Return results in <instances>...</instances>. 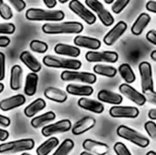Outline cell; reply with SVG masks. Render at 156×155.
<instances>
[{"label":"cell","instance_id":"6da1fadb","mask_svg":"<svg viewBox=\"0 0 156 155\" xmlns=\"http://www.w3.org/2000/svg\"><path fill=\"white\" fill-rule=\"evenodd\" d=\"M84 26L81 23L76 21L61 23H46L42 26V31L49 35L59 34H80L83 31Z\"/></svg>","mask_w":156,"mask_h":155},{"label":"cell","instance_id":"7a4b0ae2","mask_svg":"<svg viewBox=\"0 0 156 155\" xmlns=\"http://www.w3.org/2000/svg\"><path fill=\"white\" fill-rule=\"evenodd\" d=\"M65 17L62 10H45L41 8H29L26 12V18L30 21H61Z\"/></svg>","mask_w":156,"mask_h":155},{"label":"cell","instance_id":"3957f363","mask_svg":"<svg viewBox=\"0 0 156 155\" xmlns=\"http://www.w3.org/2000/svg\"><path fill=\"white\" fill-rule=\"evenodd\" d=\"M43 63L49 68L65 69L68 70H78L81 68V61L75 58H66L58 56L47 55L43 58Z\"/></svg>","mask_w":156,"mask_h":155},{"label":"cell","instance_id":"277c9868","mask_svg":"<svg viewBox=\"0 0 156 155\" xmlns=\"http://www.w3.org/2000/svg\"><path fill=\"white\" fill-rule=\"evenodd\" d=\"M117 134L121 138L127 140L141 148H146L150 144V140L147 137L125 125H120L117 128Z\"/></svg>","mask_w":156,"mask_h":155},{"label":"cell","instance_id":"5b68a950","mask_svg":"<svg viewBox=\"0 0 156 155\" xmlns=\"http://www.w3.org/2000/svg\"><path fill=\"white\" fill-rule=\"evenodd\" d=\"M35 142L32 139H21L0 144V153H15L30 151L34 148Z\"/></svg>","mask_w":156,"mask_h":155},{"label":"cell","instance_id":"8992f818","mask_svg":"<svg viewBox=\"0 0 156 155\" xmlns=\"http://www.w3.org/2000/svg\"><path fill=\"white\" fill-rule=\"evenodd\" d=\"M139 71L141 75V83L143 92L145 94H153L154 92L153 69L152 66L147 61H143L139 64Z\"/></svg>","mask_w":156,"mask_h":155},{"label":"cell","instance_id":"52a82bcc","mask_svg":"<svg viewBox=\"0 0 156 155\" xmlns=\"http://www.w3.org/2000/svg\"><path fill=\"white\" fill-rule=\"evenodd\" d=\"M60 79L63 81H79L86 84H94L97 81L95 74L86 71H76V70H64Z\"/></svg>","mask_w":156,"mask_h":155},{"label":"cell","instance_id":"ba28073f","mask_svg":"<svg viewBox=\"0 0 156 155\" xmlns=\"http://www.w3.org/2000/svg\"><path fill=\"white\" fill-rule=\"evenodd\" d=\"M85 4L90 8V10H92L93 12H95L97 14L99 19L101 20V22L105 26H112V24L114 23V17L112 16L111 12H109L107 9L104 8L103 5L100 1H97V0H86Z\"/></svg>","mask_w":156,"mask_h":155},{"label":"cell","instance_id":"9c48e42d","mask_svg":"<svg viewBox=\"0 0 156 155\" xmlns=\"http://www.w3.org/2000/svg\"><path fill=\"white\" fill-rule=\"evenodd\" d=\"M69 7L74 14L79 16L88 25H92L97 20L96 16L78 0H71L69 3Z\"/></svg>","mask_w":156,"mask_h":155},{"label":"cell","instance_id":"30bf717a","mask_svg":"<svg viewBox=\"0 0 156 155\" xmlns=\"http://www.w3.org/2000/svg\"><path fill=\"white\" fill-rule=\"evenodd\" d=\"M86 59L90 63L107 62L115 63L119 59V55L115 51H88L85 55Z\"/></svg>","mask_w":156,"mask_h":155},{"label":"cell","instance_id":"8fae6325","mask_svg":"<svg viewBox=\"0 0 156 155\" xmlns=\"http://www.w3.org/2000/svg\"><path fill=\"white\" fill-rule=\"evenodd\" d=\"M71 127H72V124L69 120H67V119L60 120L55 123H51V124L44 126V128L41 130V133L43 136L48 137L56 133H62V132H69V130H71Z\"/></svg>","mask_w":156,"mask_h":155},{"label":"cell","instance_id":"7c38bea8","mask_svg":"<svg viewBox=\"0 0 156 155\" xmlns=\"http://www.w3.org/2000/svg\"><path fill=\"white\" fill-rule=\"evenodd\" d=\"M119 90L122 95H124L126 98L131 100L133 102H134L138 106H143L147 101L144 94L139 92L137 90H135L133 87H132L129 84H126V83L121 84L119 87Z\"/></svg>","mask_w":156,"mask_h":155},{"label":"cell","instance_id":"4fadbf2b","mask_svg":"<svg viewBox=\"0 0 156 155\" xmlns=\"http://www.w3.org/2000/svg\"><path fill=\"white\" fill-rule=\"evenodd\" d=\"M110 115L112 118H137L140 114V111L136 107L132 106H114L109 111Z\"/></svg>","mask_w":156,"mask_h":155},{"label":"cell","instance_id":"5bb4252c","mask_svg":"<svg viewBox=\"0 0 156 155\" xmlns=\"http://www.w3.org/2000/svg\"><path fill=\"white\" fill-rule=\"evenodd\" d=\"M127 24L124 21L118 22L103 37V42L107 46L113 45L126 31L127 29Z\"/></svg>","mask_w":156,"mask_h":155},{"label":"cell","instance_id":"9a60e30c","mask_svg":"<svg viewBox=\"0 0 156 155\" xmlns=\"http://www.w3.org/2000/svg\"><path fill=\"white\" fill-rule=\"evenodd\" d=\"M82 147L85 150V152H88L94 155H105L109 153L110 150L109 146L106 143L90 139L85 140L82 143Z\"/></svg>","mask_w":156,"mask_h":155},{"label":"cell","instance_id":"2e32d148","mask_svg":"<svg viewBox=\"0 0 156 155\" xmlns=\"http://www.w3.org/2000/svg\"><path fill=\"white\" fill-rule=\"evenodd\" d=\"M96 124V121L92 117H84L78 121L72 127H71V132L74 135H80L90 129H92Z\"/></svg>","mask_w":156,"mask_h":155},{"label":"cell","instance_id":"e0dca14e","mask_svg":"<svg viewBox=\"0 0 156 155\" xmlns=\"http://www.w3.org/2000/svg\"><path fill=\"white\" fill-rule=\"evenodd\" d=\"M26 102V97L22 94H17L0 101V110L3 111H8L10 110L18 108L24 105Z\"/></svg>","mask_w":156,"mask_h":155},{"label":"cell","instance_id":"ac0fdd59","mask_svg":"<svg viewBox=\"0 0 156 155\" xmlns=\"http://www.w3.org/2000/svg\"><path fill=\"white\" fill-rule=\"evenodd\" d=\"M74 44L78 47L91 49V51L100 48L101 46V42L98 38L81 36V35L76 36V37L74 38Z\"/></svg>","mask_w":156,"mask_h":155},{"label":"cell","instance_id":"d6986e66","mask_svg":"<svg viewBox=\"0 0 156 155\" xmlns=\"http://www.w3.org/2000/svg\"><path fill=\"white\" fill-rule=\"evenodd\" d=\"M78 105L83 110L97 114H101L104 111V105L101 102L88 98H80L78 100Z\"/></svg>","mask_w":156,"mask_h":155},{"label":"cell","instance_id":"ffe728a7","mask_svg":"<svg viewBox=\"0 0 156 155\" xmlns=\"http://www.w3.org/2000/svg\"><path fill=\"white\" fill-rule=\"evenodd\" d=\"M97 98H98L99 100H101L102 102L112 104V105H115V106L120 105L123 100V98H122V96L121 94L112 92V91L108 90H100L98 92Z\"/></svg>","mask_w":156,"mask_h":155},{"label":"cell","instance_id":"44dd1931","mask_svg":"<svg viewBox=\"0 0 156 155\" xmlns=\"http://www.w3.org/2000/svg\"><path fill=\"white\" fill-rule=\"evenodd\" d=\"M67 94L74 96H81L82 98L89 97L93 94L94 89L90 85H78V84H69L66 88Z\"/></svg>","mask_w":156,"mask_h":155},{"label":"cell","instance_id":"7402d4cb","mask_svg":"<svg viewBox=\"0 0 156 155\" xmlns=\"http://www.w3.org/2000/svg\"><path fill=\"white\" fill-rule=\"evenodd\" d=\"M44 96L48 100L58 103H63L68 100V94L66 91L54 87L47 88L44 91Z\"/></svg>","mask_w":156,"mask_h":155},{"label":"cell","instance_id":"603a6c76","mask_svg":"<svg viewBox=\"0 0 156 155\" xmlns=\"http://www.w3.org/2000/svg\"><path fill=\"white\" fill-rule=\"evenodd\" d=\"M19 58L33 73H37L41 70V64L29 51H23Z\"/></svg>","mask_w":156,"mask_h":155},{"label":"cell","instance_id":"cb8c5ba5","mask_svg":"<svg viewBox=\"0 0 156 155\" xmlns=\"http://www.w3.org/2000/svg\"><path fill=\"white\" fill-rule=\"evenodd\" d=\"M54 51L58 55L70 57V58H77L80 55V48H78L77 47L68 45V44H63V43L57 44L54 48Z\"/></svg>","mask_w":156,"mask_h":155},{"label":"cell","instance_id":"d4e9b609","mask_svg":"<svg viewBox=\"0 0 156 155\" xmlns=\"http://www.w3.org/2000/svg\"><path fill=\"white\" fill-rule=\"evenodd\" d=\"M151 22V16L147 13H142L133 23L131 30L134 36H140Z\"/></svg>","mask_w":156,"mask_h":155},{"label":"cell","instance_id":"484cf974","mask_svg":"<svg viewBox=\"0 0 156 155\" xmlns=\"http://www.w3.org/2000/svg\"><path fill=\"white\" fill-rule=\"evenodd\" d=\"M23 70L19 65H14L10 70V81L9 86L13 90H18L22 84Z\"/></svg>","mask_w":156,"mask_h":155},{"label":"cell","instance_id":"4316f807","mask_svg":"<svg viewBox=\"0 0 156 155\" xmlns=\"http://www.w3.org/2000/svg\"><path fill=\"white\" fill-rule=\"evenodd\" d=\"M38 83V76L37 73L30 72L27 75L24 92L27 96L32 97L36 94Z\"/></svg>","mask_w":156,"mask_h":155},{"label":"cell","instance_id":"83f0119b","mask_svg":"<svg viewBox=\"0 0 156 155\" xmlns=\"http://www.w3.org/2000/svg\"><path fill=\"white\" fill-rule=\"evenodd\" d=\"M46 106H47L46 101L43 99H41V98L36 99L34 101H32L29 105H27L25 108L24 114L27 118H32L34 115H36L39 111H43L46 108Z\"/></svg>","mask_w":156,"mask_h":155},{"label":"cell","instance_id":"f1b7e54d","mask_svg":"<svg viewBox=\"0 0 156 155\" xmlns=\"http://www.w3.org/2000/svg\"><path fill=\"white\" fill-rule=\"evenodd\" d=\"M56 119V114L53 111H48L44 114H41L39 116H37L35 118H33L30 122L31 126L34 129H38L41 128L45 125H47L48 123H49L50 122H53Z\"/></svg>","mask_w":156,"mask_h":155},{"label":"cell","instance_id":"f546056e","mask_svg":"<svg viewBox=\"0 0 156 155\" xmlns=\"http://www.w3.org/2000/svg\"><path fill=\"white\" fill-rule=\"evenodd\" d=\"M59 143V141L56 137H51L44 142L41 145H39L37 149V155H48L51 153Z\"/></svg>","mask_w":156,"mask_h":155},{"label":"cell","instance_id":"4dcf8cb0","mask_svg":"<svg viewBox=\"0 0 156 155\" xmlns=\"http://www.w3.org/2000/svg\"><path fill=\"white\" fill-rule=\"evenodd\" d=\"M121 77L125 80L126 84H132L136 80V76L134 71L133 70L132 67L127 64V63H123L122 65H120L119 69H118Z\"/></svg>","mask_w":156,"mask_h":155},{"label":"cell","instance_id":"1f68e13d","mask_svg":"<svg viewBox=\"0 0 156 155\" xmlns=\"http://www.w3.org/2000/svg\"><path fill=\"white\" fill-rule=\"evenodd\" d=\"M93 71L95 74L104 76L107 78H113L117 74V69L110 65H103V64H97L93 67Z\"/></svg>","mask_w":156,"mask_h":155},{"label":"cell","instance_id":"d6a6232c","mask_svg":"<svg viewBox=\"0 0 156 155\" xmlns=\"http://www.w3.org/2000/svg\"><path fill=\"white\" fill-rule=\"evenodd\" d=\"M74 148V142L70 139L64 140L52 155H68Z\"/></svg>","mask_w":156,"mask_h":155},{"label":"cell","instance_id":"836d02e7","mask_svg":"<svg viewBox=\"0 0 156 155\" xmlns=\"http://www.w3.org/2000/svg\"><path fill=\"white\" fill-rule=\"evenodd\" d=\"M29 48H31L32 51L39 53V54H43L45 52L48 51V46L46 42L40 41V40H32L29 44Z\"/></svg>","mask_w":156,"mask_h":155},{"label":"cell","instance_id":"e575fe53","mask_svg":"<svg viewBox=\"0 0 156 155\" xmlns=\"http://www.w3.org/2000/svg\"><path fill=\"white\" fill-rule=\"evenodd\" d=\"M130 3L129 0H117L114 1L112 5V10L114 14H120Z\"/></svg>","mask_w":156,"mask_h":155},{"label":"cell","instance_id":"d590c367","mask_svg":"<svg viewBox=\"0 0 156 155\" xmlns=\"http://www.w3.org/2000/svg\"><path fill=\"white\" fill-rule=\"evenodd\" d=\"M0 16L5 20H9L13 16V12L8 5L5 3H3L0 5Z\"/></svg>","mask_w":156,"mask_h":155},{"label":"cell","instance_id":"8d00e7d4","mask_svg":"<svg viewBox=\"0 0 156 155\" xmlns=\"http://www.w3.org/2000/svg\"><path fill=\"white\" fill-rule=\"evenodd\" d=\"M113 150L117 155H133L126 145L122 143H116L113 146Z\"/></svg>","mask_w":156,"mask_h":155},{"label":"cell","instance_id":"74e56055","mask_svg":"<svg viewBox=\"0 0 156 155\" xmlns=\"http://www.w3.org/2000/svg\"><path fill=\"white\" fill-rule=\"evenodd\" d=\"M16 31V26L13 23H0V34L11 35Z\"/></svg>","mask_w":156,"mask_h":155},{"label":"cell","instance_id":"f35d334b","mask_svg":"<svg viewBox=\"0 0 156 155\" xmlns=\"http://www.w3.org/2000/svg\"><path fill=\"white\" fill-rule=\"evenodd\" d=\"M144 129L146 131V132L148 133V135L152 138V139H155L156 138V124L154 122H147L144 124Z\"/></svg>","mask_w":156,"mask_h":155},{"label":"cell","instance_id":"ab89813d","mask_svg":"<svg viewBox=\"0 0 156 155\" xmlns=\"http://www.w3.org/2000/svg\"><path fill=\"white\" fill-rule=\"evenodd\" d=\"M5 56L3 52H0V81L5 79Z\"/></svg>","mask_w":156,"mask_h":155},{"label":"cell","instance_id":"60d3db41","mask_svg":"<svg viewBox=\"0 0 156 155\" xmlns=\"http://www.w3.org/2000/svg\"><path fill=\"white\" fill-rule=\"evenodd\" d=\"M9 3H10V5H13V7H14L17 12L23 11V10L25 9L26 5H27L26 2L23 1V0H10Z\"/></svg>","mask_w":156,"mask_h":155},{"label":"cell","instance_id":"b9f144b4","mask_svg":"<svg viewBox=\"0 0 156 155\" xmlns=\"http://www.w3.org/2000/svg\"><path fill=\"white\" fill-rule=\"evenodd\" d=\"M146 39L151 42L153 45H156V30L155 29H152L150 31L147 32L146 34Z\"/></svg>","mask_w":156,"mask_h":155},{"label":"cell","instance_id":"7bdbcfd3","mask_svg":"<svg viewBox=\"0 0 156 155\" xmlns=\"http://www.w3.org/2000/svg\"><path fill=\"white\" fill-rule=\"evenodd\" d=\"M11 40L8 37L0 35V48H6L10 44Z\"/></svg>","mask_w":156,"mask_h":155},{"label":"cell","instance_id":"ee69618b","mask_svg":"<svg viewBox=\"0 0 156 155\" xmlns=\"http://www.w3.org/2000/svg\"><path fill=\"white\" fill-rule=\"evenodd\" d=\"M146 9L149 12L156 13V1H154V0L148 1L146 3Z\"/></svg>","mask_w":156,"mask_h":155},{"label":"cell","instance_id":"f6af8a7d","mask_svg":"<svg viewBox=\"0 0 156 155\" xmlns=\"http://www.w3.org/2000/svg\"><path fill=\"white\" fill-rule=\"evenodd\" d=\"M11 124V121L8 117L0 114V125L3 127H8Z\"/></svg>","mask_w":156,"mask_h":155},{"label":"cell","instance_id":"bcb514c9","mask_svg":"<svg viewBox=\"0 0 156 155\" xmlns=\"http://www.w3.org/2000/svg\"><path fill=\"white\" fill-rule=\"evenodd\" d=\"M9 137V132L5 130L0 129V142H5L8 139Z\"/></svg>","mask_w":156,"mask_h":155},{"label":"cell","instance_id":"7dc6e473","mask_svg":"<svg viewBox=\"0 0 156 155\" xmlns=\"http://www.w3.org/2000/svg\"><path fill=\"white\" fill-rule=\"evenodd\" d=\"M43 2L47 5V7H48L50 9L51 8H54L57 5V3H58L57 0H43Z\"/></svg>","mask_w":156,"mask_h":155},{"label":"cell","instance_id":"c3c4849f","mask_svg":"<svg viewBox=\"0 0 156 155\" xmlns=\"http://www.w3.org/2000/svg\"><path fill=\"white\" fill-rule=\"evenodd\" d=\"M148 117L152 120V121H155L156 120V109H152L149 111L148 112Z\"/></svg>","mask_w":156,"mask_h":155},{"label":"cell","instance_id":"681fc988","mask_svg":"<svg viewBox=\"0 0 156 155\" xmlns=\"http://www.w3.org/2000/svg\"><path fill=\"white\" fill-rule=\"evenodd\" d=\"M151 58L154 61H156V50H154L151 54Z\"/></svg>","mask_w":156,"mask_h":155},{"label":"cell","instance_id":"f907efd6","mask_svg":"<svg viewBox=\"0 0 156 155\" xmlns=\"http://www.w3.org/2000/svg\"><path fill=\"white\" fill-rule=\"evenodd\" d=\"M4 89H5V86H4V84L0 82V93H2V92H3Z\"/></svg>","mask_w":156,"mask_h":155},{"label":"cell","instance_id":"816d5d0a","mask_svg":"<svg viewBox=\"0 0 156 155\" xmlns=\"http://www.w3.org/2000/svg\"><path fill=\"white\" fill-rule=\"evenodd\" d=\"M146 155H156L155 152H154V151H150V152H148Z\"/></svg>","mask_w":156,"mask_h":155},{"label":"cell","instance_id":"f5cc1de1","mask_svg":"<svg viewBox=\"0 0 156 155\" xmlns=\"http://www.w3.org/2000/svg\"><path fill=\"white\" fill-rule=\"evenodd\" d=\"M80 155H94V154L90 153H88V152H82V153H81Z\"/></svg>","mask_w":156,"mask_h":155},{"label":"cell","instance_id":"db71d44e","mask_svg":"<svg viewBox=\"0 0 156 155\" xmlns=\"http://www.w3.org/2000/svg\"><path fill=\"white\" fill-rule=\"evenodd\" d=\"M113 0H105V3L106 4H108V5H110V4H113Z\"/></svg>","mask_w":156,"mask_h":155},{"label":"cell","instance_id":"11a10c76","mask_svg":"<svg viewBox=\"0 0 156 155\" xmlns=\"http://www.w3.org/2000/svg\"><path fill=\"white\" fill-rule=\"evenodd\" d=\"M58 2H59V3H61V4H65V3H67L68 1H67V0H59Z\"/></svg>","mask_w":156,"mask_h":155},{"label":"cell","instance_id":"9f6ffc18","mask_svg":"<svg viewBox=\"0 0 156 155\" xmlns=\"http://www.w3.org/2000/svg\"><path fill=\"white\" fill-rule=\"evenodd\" d=\"M21 155H31V154H29V153H23Z\"/></svg>","mask_w":156,"mask_h":155},{"label":"cell","instance_id":"6f0895ef","mask_svg":"<svg viewBox=\"0 0 156 155\" xmlns=\"http://www.w3.org/2000/svg\"><path fill=\"white\" fill-rule=\"evenodd\" d=\"M3 3H4V2H3V1H2V0H0V5H2V4H3Z\"/></svg>","mask_w":156,"mask_h":155}]
</instances>
